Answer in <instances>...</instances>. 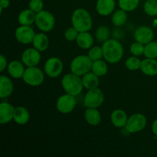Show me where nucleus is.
I'll return each instance as SVG.
<instances>
[{"mask_svg":"<svg viewBox=\"0 0 157 157\" xmlns=\"http://www.w3.org/2000/svg\"><path fill=\"white\" fill-rule=\"evenodd\" d=\"M35 25L41 32H48L55 27V18L48 11L42 10L36 14Z\"/></svg>","mask_w":157,"mask_h":157,"instance_id":"423d86ee","label":"nucleus"},{"mask_svg":"<svg viewBox=\"0 0 157 157\" xmlns=\"http://www.w3.org/2000/svg\"><path fill=\"white\" fill-rule=\"evenodd\" d=\"M110 121L115 127L123 128V127H125L128 121V117L124 110L121 109H117L112 112L110 115Z\"/></svg>","mask_w":157,"mask_h":157,"instance_id":"dca6fc26","label":"nucleus"},{"mask_svg":"<svg viewBox=\"0 0 157 157\" xmlns=\"http://www.w3.org/2000/svg\"><path fill=\"white\" fill-rule=\"evenodd\" d=\"M127 20V12L123 9H119V10L115 11L112 16V22L113 25L116 27H121L124 25Z\"/></svg>","mask_w":157,"mask_h":157,"instance_id":"bb28decb","label":"nucleus"},{"mask_svg":"<svg viewBox=\"0 0 157 157\" xmlns=\"http://www.w3.org/2000/svg\"><path fill=\"white\" fill-rule=\"evenodd\" d=\"M10 5V1L9 0H1L0 1V9H1V13L2 12L3 9H6Z\"/></svg>","mask_w":157,"mask_h":157,"instance_id":"4c0bfd02","label":"nucleus"},{"mask_svg":"<svg viewBox=\"0 0 157 157\" xmlns=\"http://www.w3.org/2000/svg\"><path fill=\"white\" fill-rule=\"evenodd\" d=\"M22 79L28 85L38 87L44 82V75L42 71L36 66L28 67L25 71Z\"/></svg>","mask_w":157,"mask_h":157,"instance_id":"39448f33","label":"nucleus"},{"mask_svg":"<svg viewBox=\"0 0 157 157\" xmlns=\"http://www.w3.org/2000/svg\"><path fill=\"white\" fill-rule=\"evenodd\" d=\"M30 114L27 109L24 107H17L15 109L13 120L17 124L24 125L26 124L29 121Z\"/></svg>","mask_w":157,"mask_h":157,"instance_id":"b1692460","label":"nucleus"},{"mask_svg":"<svg viewBox=\"0 0 157 157\" xmlns=\"http://www.w3.org/2000/svg\"><path fill=\"white\" fill-rule=\"evenodd\" d=\"M153 38H154V32L149 26H140L134 32L135 40L144 44L151 42L153 40Z\"/></svg>","mask_w":157,"mask_h":157,"instance_id":"ddd939ff","label":"nucleus"},{"mask_svg":"<svg viewBox=\"0 0 157 157\" xmlns=\"http://www.w3.org/2000/svg\"><path fill=\"white\" fill-rule=\"evenodd\" d=\"M15 109V107H14L12 104L2 101L0 104V124H6L12 121Z\"/></svg>","mask_w":157,"mask_h":157,"instance_id":"4468645a","label":"nucleus"},{"mask_svg":"<svg viewBox=\"0 0 157 157\" xmlns=\"http://www.w3.org/2000/svg\"><path fill=\"white\" fill-rule=\"evenodd\" d=\"M86 122L91 126H97L101 123V115L97 108H87L84 112Z\"/></svg>","mask_w":157,"mask_h":157,"instance_id":"393cba45","label":"nucleus"},{"mask_svg":"<svg viewBox=\"0 0 157 157\" xmlns=\"http://www.w3.org/2000/svg\"><path fill=\"white\" fill-rule=\"evenodd\" d=\"M35 32L32 28L29 25H21L15 30V36L17 41L24 44L32 43L35 38Z\"/></svg>","mask_w":157,"mask_h":157,"instance_id":"9b49d317","label":"nucleus"},{"mask_svg":"<svg viewBox=\"0 0 157 157\" xmlns=\"http://www.w3.org/2000/svg\"><path fill=\"white\" fill-rule=\"evenodd\" d=\"M64 65L61 59L57 57H52L46 61L44 70L46 75L52 78H58L63 71Z\"/></svg>","mask_w":157,"mask_h":157,"instance_id":"9d476101","label":"nucleus"},{"mask_svg":"<svg viewBox=\"0 0 157 157\" xmlns=\"http://www.w3.org/2000/svg\"><path fill=\"white\" fill-rule=\"evenodd\" d=\"M110 31L107 26L101 25L97 29L95 32V37L98 41L101 43L105 42L108 39H110Z\"/></svg>","mask_w":157,"mask_h":157,"instance_id":"cd10ccee","label":"nucleus"},{"mask_svg":"<svg viewBox=\"0 0 157 157\" xmlns=\"http://www.w3.org/2000/svg\"><path fill=\"white\" fill-rule=\"evenodd\" d=\"M24 65L25 64L23 63H21L18 61H11L7 66V70L9 75L15 79L22 78L25 71Z\"/></svg>","mask_w":157,"mask_h":157,"instance_id":"a211bd4d","label":"nucleus"},{"mask_svg":"<svg viewBox=\"0 0 157 157\" xmlns=\"http://www.w3.org/2000/svg\"><path fill=\"white\" fill-rule=\"evenodd\" d=\"M14 90L13 83L8 77L2 75L0 76V98L2 99L11 96Z\"/></svg>","mask_w":157,"mask_h":157,"instance_id":"f3484780","label":"nucleus"},{"mask_svg":"<svg viewBox=\"0 0 157 157\" xmlns=\"http://www.w3.org/2000/svg\"><path fill=\"white\" fill-rule=\"evenodd\" d=\"M144 56L147 58H157V42L153 41L145 44L144 48Z\"/></svg>","mask_w":157,"mask_h":157,"instance_id":"c756f323","label":"nucleus"},{"mask_svg":"<svg viewBox=\"0 0 157 157\" xmlns=\"http://www.w3.org/2000/svg\"><path fill=\"white\" fill-rule=\"evenodd\" d=\"M115 6V0H98L96 3V10L99 15L107 16L113 13Z\"/></svg>","mask_w":157,"mask_h":157,"instance_id":"2eb2a0df","label":"nucleus"},{"mask_svg":"<svg viewBox=\"0 0 157 157\" xmlns=\"http://www.w3.org/2000/svg\"><path fill=\"white\" fill-rule=\"evenodd\" d=\"M35 18H36V13L29 8L20 12L18 17V21L21 25L30 26L31 25L35 22Z\"/></svg>","mask_w":157,"mask_h":157,"instance_id":"4be33fe9","label":"nucleus"},{"mask_svg":"<svg viewBox=\"0 0 157 157\" xmlns=\"http://www.w3.org/2000/svg\"><path fill=\"white\" fill-rule=\"evenodd\" d=\"M102 49L104 58L110 64L119 62L124 56V47L116 38H110L103 43Z\"/></svg>","mask_w":157,"mask_h":157,"instance_id":"f257e3e1","label":"nucleus"},{"mask_svg":"<svg viewBox=\"0 0 157 157\" xmlns=\"http://www.w3.org/2000/svg\"><path fill=\"white\" fill-rule=\"evenodd\" d=\"M78 34H79V32L75 28H74L73 26L72 27L68 28L67 30L64 32V38H65L66 40L69 41H76L77 38L78 36Z\"/></svg>","mask_w":157,"mask_h":157,"instance_id":"c9c22d12","label":"nucleus"},{"mask_svg":"<svg viewBox=\"0 0 157 157\" xmlns=\"http://www.w3.org/2000/svg\"><path fill=\"white\" fill-rule=\"evenodd\" d=\"M141 61L136 56H132L126 60L125 65L128 70L130 71H137L140 69Z\"/></svg>","mask_w":157,"mask_h":157,"instance_id":"2f4dec72","label":"nucleus"},{"mask_svg":"<svg viewBox=\"0 0 157 157\" xmlns=\"http://www.w3.org/2000/svg\"><path fill=\"white\" fill-rule=\"evenodd\" d=\"M82 81L84 87L87 90L97 88V87H98L100 83L99 77L92 71H89L88 73L83 75Z\"/></svg>","mask_w":157,"mask_h":157,"instance_id":"5701e85b","label":"nucleus"},{"mask_svg":"<svg viewBox=\"0 0 157 157\" xmlns=\"http://www.w3.org/2000/svg\"><path fill=\"white\" fill-rule=\"evenodd\" d=\"M0 61H1L0 71H1V72H2L6 68V66H7V60H6V57L3 55H1V56H0Z\"/></svg>","mask_w":157,"mask_h":157,"instance_id":"e433bc0d","label":"nucleus"},{"mask_svg":"<svg viewBox=\"0 0 157 157\" xmlns=\"http://www.w3.org/2000/svg\"><path fill=\"white\" fill-rule=\"evenodd\" d=\"M144 48H145V44L136 41L130 45V50L132 55L137 57L140 56L144 53Z\"/></svg>","mask_w":157,"mask_h":157,"instance_id":"72a5a7b5","label":"nucleus"},{"mask_svg":"<svg viewBox=\"0 0 157 157\" xmlns=\"http://www.w3.org/2000/svg\"><path fill=\"white\" fill-rule=\"evenodd\" d=\"M78 47L82 49H90L94 44V38L92 35L88 32H79L76 39Z\"/></svg>","mask_w":157,"mask_h":157,"instance_id":"412c9836","label":"nucleus"},{"mask_svg":"<svg viewBox=\"0 0 157 157\" xmlns=\"http://www.w3.org/2000/svg\"><path fill=\"white\" fill-rule=\"evenodd\" d=\"M77 105V100L75 96L66 93L58 99L56 103L57 110L61 113H71L75 110Z\"/></svg>","mask_w":157,"mask_h":157,"instance_id":"1a4fd4ad","label":"nucleus"},{"mask_svg":"<svg viewBox=\"0 0 157 157\" xmlns=\"http://www.w3.org/2000/svg\"><path fill=\"white\" fill-rule=\"evenodd\" d=\"M32 44L35 48L39 51L40 52H44L48 49L49 46V39L47 35L44 33L40 32V33L35 34Z\"/></svg>","mask_w":157,"mask_h":157,"instance_id":"aec40b11","label":"nucleus"},{"mask_svg":"<svg viewBox=\"0 0 157 157\" xmlns=\"http://www.w3.org/2000/svg\"><path fill=\"white\" fill-rule=\"evenodd\" d=\"M71 24L79 32H89L93 26L90 13L86 9L79 8L74 11L71 15Z\"/></svg>","mask_w":157,"mask_h":157,"instance_id":"f03ea898","label":"nucleus"},{"mask_svg":"<svg viewBox=\"0 0 157 157\" xmlns=\"http://www.w3.org/2000/svg\"><path fill=\"white\" fill-rule=\"evenodd\" d=\"M147 124V117L142 113H135L128 118L125 129L130 133L140 132L146 127Z\"/></svg>","mask_w":157,"mask_h":157,"instance_id":"6e6552de","label":"nucleus"},{"mask_svg":"<svg viewBox=\"0 0 157 157\" xmlns=\"http://www.w3.org/2000/svg\"><path fill=\"white\" fill-rule=\"evenodd\" d=\"M104 101V94L98 87L88 90L84 99V106L87 108H98Z\"/></svg>","mask_w":157,"mask_h":157,"instance_id":"0eeeda50","label":"nucleus"},{"mask_svg":"<svg viewBox=\"0 0 157 157\" xmlns=\"http://www.w3.org/2000/svg\"><path fill=\"white\" fill-rule=\"evenodd\" d=\"M29 8L37 14L43 10L44 3L42 0H30L29 3Z\"/></svg>","mask_w":157,"mask_h":157,"instance_id":"f704fd0d","label":"nucleus"},{"mask_svg":"<svg viewBox=\"0 0 157 157\" xmlns=\"http://www.w3.org/2000/svg\"><path fill=\"white\" fill-rule=\"evenodd\" d=\"M93 61L88 55H79L72 60L71 63V71L78 76H83L91 71Z\"/></svg>","mask_w":157,"mask_h":157,"instance_id":"20e7f679","label":"nucleus"},{"mask_svg":"<svg viewBox=\"0 0 157 157\" xmlns=\"http://www.w3.org/2000/svg\"><path fill=\"white\" fill-rule=\"evenodd\" d=\"M140 0H118L120 8L126 12H133L138 7Z\"/></svg>","mask_w":157,"mask_h":157,"instance_id":"c85d7f7f","label":"nucleus"},{"mask_svg":"<svg viewBox=\"0 0 157 157\" xmlns=\"http://www.w3.org/2000/svg\"><path fill=\"white\" fill-rule=\"evenodd\" d=\"M91 71L98 75V77H102L107 73L108 67L105 61H103L102 59H100L98 61H93Z\"/></svg>","mask_w":157,"mask_h":157,"instance_id":"a878e982","label":"nucleus"},{"mask_svg":"<svg viewBox=\"0 0 157 157\" xmlns=\"http://www.w3.org/2000/svg\"><path fill=\"white\" fill-rule=\"evenodd\" d=\"M144 12L149 16L157 15V0H147L144 3Z\"/></svg>","mask_w":157,"mask_h":157,"instance_id":"7c9ffc66","label":"nucleus"},{"mask_svg":"<svg viewBox=\"0 0 157 157\" xmlns=\"http://www.w3.org/2000/svg\"><path fill=\"white\" fill-rule=\"evenodd\" d=\"M140 70L147 76H155L157 75V61L153 58H147L141 61Z\"/></svg>","mask_w":157,"mask_h":157,"instance_id":"6ab92c4d","label":"nucleus"},{"mask_svg":"<svg viewBox=\"0 0 157 157\" xmlns=\"http://www.w3.org/2000/svg\"><path fill=\"white\" fill-rule=\"evenodd\" d=\"M88 56L93 61L102 59V58H104L102 47L101 48L99 46H94V47H91L90 48V50H89Z\"/></svg>","mask_w":157,"mask_h":157,"instance_id":"473e14b6","label":"nucleus"},{"mask_svg":"<svg viewBox=\"0 0 157 157\" xmlns=\"http://www.w3.org/2000/svg\"><path fill=\"white\" fill-rule=\"evenodd\" d=\"M61 85L67 94L77 97L84 88L82 78L73 73L65 75L61 80Z\"/></svg>","mask_w":157,"mask_h":157,"instance_id":"7ed1b4c3","label":"nucleus"},{"mask_svg":"<svg viewBox=\"0 0 157 157\" xmlns=\"http://www.w3.org/2000/svg\"><path fill=\"white\" fill-rule=\"evenodd\" d=\"M152 132L155 136H157V118L153 121V124H152Z\"/></svg>","mask_w":157,"mask_h":157,"instance_id":"58836bf2","label":"nucleus"},{"mask_svg":"<svg viewBox=\"0 0 157 157\" xmlns=\"http://www.w3.org/2000/svg\"><path fill=\"white\" fill-rule=\"evenodd\" d=\"M21 61L27 67L37 66L41 61V54L36 48H28L21 55Z\"/></svg>","mask_w":157,"mask_h":157,"instance_id":"f8f14e48","label":"nucleus"}]
</instances>
